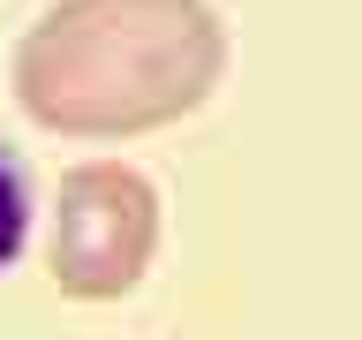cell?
Segmentation results:
<instances>
[{
  "mask_svg": "<svg viewBox=\"0 0 362 340\" xmlns=\"http://www.w3.org/2000/svg\"><path fill=\"white\" fill-rule=\"evenodd\" d=\"M219 76L226 23L211 0H53L16 45V106L76 144L174 129Z\"/></svg>",
  "mask_w": 362,
  "mask_h": 340,
  "instance_id": "obj_1",
  "label": "cell"
},
{
  "mask_svg": "<svg viewBox=\"0 0 362 340\" xmlns=\"http://www.w3.org/2000/svg\"><path fill=\"white\" fill-rule=\"evenodd\" d=\"M23 242H30V189H23V166L0 152V272L23 257Z\"/></svg>",
  "mask_w": 362,
  "mask_h": 340,
  "instance_id": "obj_3",
  "label": "cell"
},
{
  "mask_svg": "<svg viewBox=\"0 0 362 340\" xmlns=\"http://www.w3.org/2000/svg\"><path fill=\"white\" fill-rule=\"evenodd\" d=\"M158 189L129 159H83L53 189V227H45V280L68 302H121L144 288L158 257Z\"/></svg>",
  "mask_w": 362,
  "mask_h": 340,
  "instance_id": "obj_2",
  "label": "cell"
}]
</instances>
